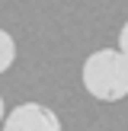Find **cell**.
Returning <instances> with one entry per match:
<instances>
[{"mask_svg": "<svg viewBox=\"0 0 128 131\" xmlns=\"http://www.w3.org/2000/svg\"><path fill=\"white\" fill-rule=\"evenodd\" d=\"M83 90L99 102H119L128 96V58L119 48H99L83 61Z\"/></svg>", "mask_w": 128, "mask_h": 131, "instance_id": "6da1fadb", "label": "cell"}, {"mask_svg": "<svg viewBox=\"0 0 128 131\" xmlns=\"http://www.w3.org/2000/svg\"><path fill=\"white\" fill-rule=\"evenodd\" d=\"M3 131H61V122L42 102H19L13 112H6Z\"/></svg>", "mask_w": 128, "mask_h": 131, "instance_id": "7a4b0ae2", "label": "cell"}, {"mask_svg": "<svg viewBox=\"0 0 128 131\" xmlns=\"http://www.w3.org/2000/svg\"><path fill=\"white\" fill-rule=\"evenodd\" d=\"M13 61H16V42H13V35L6 29H0V74L10 70Z\"/></svg>", "mask_w": 128, "mask_h": 131, "instance_id": "3957f363", "label": "cell"}, {"mask_svg": "<svg viewBox=\"0 0 128 131\" xmlns=\"http://www.w3.org/2000/svg\"><path fill=\"white\" fill-rule=\"evenodd\" d=\"M119 51L128 58V23L122 26V32H119Z\"/></svg>", "mask_w": 128, "mask_h": 131, "instance_id": "277c9868", "label": "cell"}, {"mask_svg": "<svg viewBox=\"0 0 128 131\" xmlns=\"http://www.w3.org/2000/svg\"><path fill=\"white\" fill-rule=\"evenodd\" d=\"M6 118V115H3V96H0V122H3Z\"/></svg>", "mask_w": 128, "mask_h": 131, "instance_id": "5b68a950", "label": "cell"}]
</instances>
